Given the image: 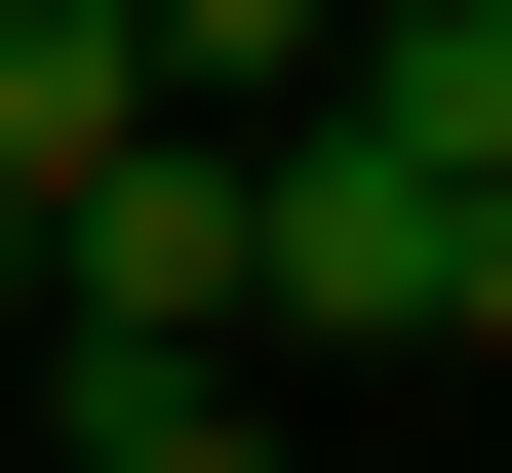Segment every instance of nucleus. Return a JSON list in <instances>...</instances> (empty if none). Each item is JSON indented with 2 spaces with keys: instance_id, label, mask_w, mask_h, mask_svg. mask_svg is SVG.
Returning <instances> with one entry per match:
<instances>
[{
  "instance_id": "nucleus-1",
  "label": "nucleus",
  "mask_w": 512,
  "mask_h": 473,
  "mask_svg": "<svg viewBox=\"0 0 512 473\" xmlns=\"http://www.w3.org/2000/svg\"><path fill=\"white\" fill-rule=\"evenodd\" d=\"M237 316H276V355H473V316H512V198L394 158V119H276V158H237Z\"/></svg>"
},
{
  "instance_id": "nucleus-3",
  "label": "nucleus",
  "mask_w": 512,
  "mask_h": 473,
  "mask_svg": "<svg viewBox=\"0 0 512 473\" xmlns=\"http://www.w3.org/2000/svg\"><path fill=\"white\" fill-rule=\"evenodd\" d=\"M40 434H79V473H316L237 355H40Z\"/></svg>"
},
{
  "instance_id": "nucleus-4",
  "label": "nucleus",
  "mask_w": 512,
  "mask_h": 473,
  "mask_svg": "<svg viewBox=\"0 0 512 473\" xmlns=\"http://www.w3.org/2000/svg\"><path fill=\"white\" fill-rule=\"evenodd\" d=\"M316 40H355V0H119V79H158V119H276Z\"/></svg>"
},
{
  "instance_id": "nucleus-2",
  "label": "nucleus",
  "mask_w": 512,
  "mask_h": 473,
  "mask_svg": "<svg viewBox=\"0 0 512 473\" xmlns=\"http://www.w3.org/2000/svg\"><path fill=\"white\" fill-rule=\"evenodd\" d=\"M40 355H237V119H119L40 198Z\"/></svg>"
}]
</instances>
